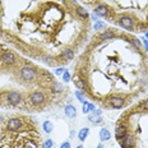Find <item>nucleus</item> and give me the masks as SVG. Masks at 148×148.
<instances>
[{
    "mask_svg": "<svg viewBox=\"0 0 148 148\" xmlns=\"http://www.w3.org/2000/svg\"><path fill=\"white\" fill-rule=\"evenodd\" d=\"M60 148H70V143L69 142H64V143L60 146Z\"/></svg>",
    "mask_w": 148,
    "mask_h": 148,
    "instance_id": "26",
    "label": "nucleus"
},
{
    "mask_svg": "<svg viewBox=\"0 0 148 148\" xmlns=\"http://www.w3.org/2000/svg\"><path fill=\"white\" fill-rule=\"evenodd\" d=\"M88 133H89V129H88V128H83V129H81V130H79V133H78V138L83 142V140L86 139V138L88 137Z\"/></svg>",
    "mask_w": 148,
    "mask_h": 148,
    "instance_id": "15",
    "label": "nucleus"
},
{
    "mask_svg": "<svg viewBox=\"0 0 148 148\" xmlns=\"http://www.w3.org/2000/svg\"><path fill=\"white\" fill-rule=\"evenodd\" d=\"M1 60H3V63H5V64H14L15 55L13 54V52L8 51V52H5V54L1 56Z\"/></svg>",
    "mask_w": 148,
    "mask_h": 148,
    "instance_id": "9",
    "label": "nucleus"
},
{
    "mask_svg": "<svg viewBox=\"0 0 148 148\" xmlns=\"http://www.w3.org/2000/svg\"><path fill=\"white\" fill-rule=\"evenodd\" d=\"M126 126L125 125H119L118 128L115 129V134H116V138L118 139H123V138L126 135Z\"/></svg>",
    "mask_w": 148,
    "mask_h": 148,
    "instance_id": "10",
    "label": "nucleus"
},
{
    "mask_svg": "<svg viewBox=\"0 0 148 148\" xmlns=\"http://www.w3.org/2000/svg\"><path fill=\"white\" fill-rule=\"evenodd\" d=\"M29 98H31V102L33 105H37V106L45 102V95L42 92H33L29 96Z\"/></svg>",
    "mask_w": 148,
    "mask_h": 148,
    "instance_id": "3",
    "label": "nucleus"
},
{
    "mask_svg": "<svg viewBox=\"0 0 148 148\" xmlns=\"http://www.w3.org/2000/svg\"><path fill=\"white\" fill-rule=\"evenodd\" d=\"M75 148H84V147H83V146H77Z\"/></svg>",
    "mask_w": 148,
    "mask_h": 148,
    "instance_id": "31",
    "label": "nucleus"
},
{
    "mask_svg": "<svg viewBox=\"0 0 148 148\" xmlns=\"http://www.w3.org/2000/svg\"><path fill=\"white\" fill-rule=\"evenodd\" d=\"M21 100H22V95L19 93V92H9L8 93V97H7V101L9 105H13V106H15V105H18L21 102Z\"/></svg>",
    "mask_w": 148,
    "mask_h": 148,
    "instance_id": "2",
    "label": "nucleus"
},
{
    "mask_svg": "<svg viewBox=\"0 0 148 148\" xmlns=\"http://www.w3.org/2000/svg\"><path fill=\"white\" fill-rule=\"evenodd\" d=\"M63 59L64 60H72L73 58H74V51L72 50V49H64V51H63Z\"/></svg>",
    "mask_w": 148,
    "mask_h": 148,
    "instance_id": "12",
    "label": "nucleus"
},
{
    "mask_svg": "<svg viewBox=\"0 0 148 148\" xmlns=\"http://www.w3.org/2000/svg\"><path fill=\"white\" fill-rule=\"evenodd\" d=\"M110 105L114 109H121L125 105V100L123 97H112L110 98Z\"/></svg>",
    "mask_w": 148,
    "mask_h": 148,
    "instance_id": "6",
    "label": "nucleus"
},
{
    "mask_svg": "<svg viewBox=\"0 0 148 148\" xmlns=\"http://www.w3.org/2000/svg\"><path fill=\"white\" fill-rule=\"evenodd\" d=\"M142 109H143V110H148V98L142 102Z\"/></svg>",
    "mask_w": 148,
    "mask_h": 148,
    "instance_id": "24",
    "label": "nucleus"
},
{
    "mask_svg": "<svg viewBox=\"0 0 148 148\" xmlns=\"http://www.w3.org/2000/svg\"><path fill=\"white\" fill-rule=\"evenodd\" d=\"M75 12L78 13L79 17H82V18H88V13H87V10H86L84 8H82V7H77Z\"/></svg>",
    "mask_w": 148,
    "mask_h": 148,
    "instance_id": "17",
    "label": "nucleus"
},
{
    "mask_svg": "<svg viewBox=\"0 0 148 148\" xmlns=\"http://www.w3.org/2000/svg\"><path fill=\"white\" fill-rule=\"evenodd\" d=\"M52 129H54V125H52L51 121H45L44 123V130L46 133H51Z\"/></svg>",
    "mask_w": 148,
    "mask_h": 148,
    "instance_id": "18",
    "label": "nucleus"
},
{
    "mask_svg": "<svg viewBox=\"0 0 148 148\" xmlns=\"http://www.w3.org/2000/svg\"><path fill=\"white\" fill-rule=\"evenodd\" d=\"M64 72H65V70H64V69H61V68H60V69H56V70H55V74H58V75H60V74H63Z\"/></svg>",
    "mask_w": 148,
    "mask_h": 148,
    "instance_id": "28",
    "label": "nucleus"
},
{
    "mask_svg": "<svg viewBox=\"0 0 148 148\" xmlns=\"http://www.w3.org/2000/svg\"><path fill=\"white\" fill-rule=\"evenodd\" d=\"M63 79H64V82H65V83H68V82L70 81V75H69V73H68L66 70H65V72H64V74H63Z\"/></svg>",
    "mask_w": 148,
    "mask_h": 148,
    "instance_id": "22",
    "label": "nucleus"
},
{
    "mask_svg": "<svg viewBox=\"0 0 148 148\" xmlns=\"http://www.w3.org/2000/svg\"><path fill=\"white\" fill-rule=\"evenodd\" d=\"M21 77L24 79V81H32V79H35V77H36V70L35 69H32V68H29V66H23L22 69H21Z\"/></svg>",
    "mask_w": 148,
    "mask_h": 148,
    "instance_id": "1",
    "label": "nucleus"
},
{
    "mask_svg": "<svg viewBox=\"0 0 148 148\" xmlns=\"http://www.w3.org/2000/svg\"><path fill=\"white\" fill-rule=\"evenodd\" d=\"M119 24L125 29H133L134 27V21L130 17H121L119 19Z\"/></svg>",
    "mask_w": 148,
    "mask_h": 148,
    "instance_id": "4",
    "label": "nucleus"
},
{
    "mask_svg": "<svg viewBox=\"0 0 148 148\" xmlns=\"http://www.w3.org/2000/svg\"><path fill=\"white\" fill-rule=\"evenodd\" d=\"M132 42H133V45H134V46H137V47H140V42H139V40L133 38V40H132Z\"/></svg>",
    "mask_w": 148,
    "mask_h": 148,
    "instance_id": "25",
    "label": "nucleus"
},
{
    "mask_svg": "<svg viewBox=\"0 0 148 148\" xmlns=\"http://www.w3.org/2000/svg\"><path fill=\"white\" fill-rule=\"evenodd\" d=\"M143 44H144V46H146V50L148 51V41L146 38H143Z\"/></svg>",
    "mask_w": 148,
    "mask_h": 148,
    "instance_id": "29",
    "label": "nucleus"
},
{
    "mask_svg": "<svg viewBox=\"0 0 148 148\" xmlns=\"http://www.w3.org/2000/svg\"><path fill=\"white\" fill-rule=\"evenodd\" d=\"M111 138V133L107 129H101L100 130V139L102 140V142H105V140H109Z\"/></svg>",
    "mask_w": 148,
    "mask_h": 148,
    "instance_id": "13",
    "label": "nucleus"
},
{
    "mask_svg": "<svg viewBox=\"0 0 148 148\" xmlns=\"http://www.w3.org/2000/svg\"><path fill=\"white\" fill-rule=\"evenodd\" d=\"M95 12H96V15H98V17H107L109 15V8L105 4H98L95 8Z\"/></svg>",
    "mask_w": 148,
    "mask_h": 148,
    "instance_id": "8",
    "label": "nucleus"
},
{
    "mask_svg": "<svg viewBox=\"0 0 148 148\" xmlns=\"http://www.w3.org/2000/svg\"><path fill=\"white\" fill-rule=\"evenodd\" d=\"M65 115L68 116V118H75V115H77V110H75V107L72 106V105H68V106L65 107Z\"/></svg>",
    "mask_w": 148,
    "mask_h": 148,
    "instance_id": "11",
    "label": "nucleus"
},
{
    "mask_svg": "<svg viewBox=\"0 0 148 148\" xmlns=\"http://www.w3.org/2000/svg\"><path fill=\"white\" fill-rule=\"evenodd\" d=\"M102 27H105V23H102V22H97L96 24H95V29H100V28H102Z\"/></svg>",
    "mask_w": 148,
    "mask_h": 148,
    "instance_id": "23",
    "label": "nucleus"
},
{
    "mask_svg": "<svg viewBox=\"0 0 148 148\" xmlns=\"http://www.w3.org/2000/svg\"><path fill=\"white\" fill-rule=\"evenodd\" d=\"M96 148H105V146H102V144H101V143H100V144H98V146H97Z\"/></svg>",
    "mask_w": 148,
    "mask_h": 148,
    "instance_id": "30",
    "label": "nucleus"
},
{
    "mask_svg": "<svg viewBox=\"0 0 148 148\" xmlns=\"http://www.w3.org/2000/svg\"><path fill=\"white\" fill-rule=\"evenodd\" d=\"M83 112L84 114H87L88 111H91V110H96V107H95V105H92V103H89V102H87V101H86L84 103H83Z\"/></svg>",
    "mask_w": 148,
    "mask_h": 148,
    "instance_id": "16",
    "label": "nucleus"
},
{
    "mask_svg": "<svg viewBox=\"0 0 148 148\" xmlns=\"http://www.w3.org/2000/svg\"><path fill=\"white\" fill-rule=\"evenodd\" d=\"M23 126V121L21 119H10L8 121L7 124V128L8 130H18V129H21Z\"/></svg>",
    "mask_w": 148,
    "mask_h": 148,
    "instance_id": "5",
    "label": "nucleus"
},
{
    "mask_svg": "<svg viewBox=\"0 0 148 148\" xmlns=\"http://www.w3.org/2000/svg\"><path fill=\"white\" fill-rule=\"evenodd\" d=\"M135 146V139L132 134H126L123 138V148H133Z\"/></svg>",
    "mask_w": 148,
    "mask_h": 148,
    "instance_id": "7",
    "label": "nucleus"
},
{
    "mask_svg": "<svg viewBox=\"0 0 148 148\" xmlns=\"http://www.w3.org/2000/svg\"><path fill=\"white\" fill-rule=\"evenodd\" d=\"M115 36V33L114 32H111V31H106V32H103V33H101V40H107V38H111V37H114Z\"/></svg>",
    "mask_w": 148,
    "mask_h": 148,
    "instance_id": "19",
    "label": "nucleus"
},
{
    "mask_svg": "<svg viewBox=\"0 0 148 148\" xmlns=\"http://www.w3.org/2000/svg\"><path fill=\"white\" fill-rule=\"evenodd\" d=\"M75 97L78 98V100L81 101L82 103H84V102H86V97H84V95H83L81 91H77V92H75Z\"/></svg>",
    "mask_w": 148,
    "mask_h": 148,
    "instance_id": "20",
    "label": "nucleus"
},
{
    "mask_svg": "<svg viewBox=\"0 0 148 148\" xmlns=\"http://www.w3.org/2000/svg\"><path fill=\"white\" fill-rule=\"evenodd\" d=\"M52 140L51 139H47V140H45L44 142V144H42V148H51L52 147Z\"/></svg>",
    "mask_w": 148,
    "mask_h": 148,
    "instance_id": "21",
    "label": "nucleus"
},
{
    "mask_svg": "<svg viewBox=\"0 0 148 148\" xmlns=\"http://www.w3.org/2000/svg\"><path fill=\"white\" fill-rule=\"evenodd\" d=\"M88 120L91 123H96V124H98V123L102 121V119H101V115H100V114H97L96 111H95L92 115H88Z\"/></svg>",
    "mask_w": 148,
    "mask_h": 148,
    "instance_id": "14",
    "label": "nucleus"
},
{
    "mask_svg": "<svg viewBox=\"0 0 148 148\" xmlns=\"http://www.w3.org/2000/svg\"><path fill=\"white\" fill-rule=\"evenodd\" d=\"M23 148H36L35 143H27L26 146H23Z\"/></svg>",
    "mask_w": 148,
    "mask_h": 148,
    "instance_id": "27",
    "label": "nucleus"
}]
</instances>
